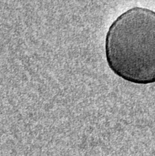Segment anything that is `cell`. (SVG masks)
Segmentation results:
<instances>
[{
    "label": "cell",
    "mask_w": 155,
    "mask_h": 156,
    "mask_svg": "<svg viewBox=\"0 0 155 156\" xmlns=\"http://www.w3.org/2000/svg\"><path fill=\"white\" fill-rule=\"evenodd\" d=\"M105 52L118 76L137 84L155 82V12L135 7L119 16L107 32Z\"/></svg>",
    "instance_id": "cell-1"
}]
</instances>
